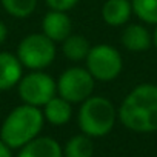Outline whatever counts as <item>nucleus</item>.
Wrapping results in <instances>:
<instances>
[{
  "label": "nucleus",
  "instance_id": "6e6552de",
  "mask_svg": "<svg viewBox=\"0 0 157 157\" xmlns=\"http://www.w3.org/2000/svg\"><path fill=\"white\" fill-rule=\"evenodd\" d=\"M42 33L54 43L63 42L72 34V20L65 11H48L42 20Z\"/></svg>",
  "mask_w": 157,
  "mask_h": 157
},
{
  "label": "nucleus",
  "instance_id": "dca6fc26",
  "mask_svg": "<svg viewBox=\"0 0 157 157\" xmlns=\"http://www.w3.org/2000/svg\"><path fill=\"white\" fill-rule=\"evenodd\" d=\"M132 14L148 25H157V0H131Z\"/></svg>",
  "mask_w": 157,
  "mask_h": 157
},
{
  "label": "nucleus",
  "instance_id": "20e7f679",
  "mask_svg": "<svg viewBox=\"0 0 157 157\" xmlns=\"http://www.w3.org/2000/svg\"><path fill=\"white\" fill-rule=\"evenodd\" d=\"M56 43L43 33H33L23 37L17 46L16 56L23 68L29 71H42L56 59Z\"/></svg>",
  "mask_w": 157,
  "mask_h": 157
},
{
  "label": "nucleus",
  "instance_id": "9d476101",
  "mask_svg": "<svg viewBox=\"0 0 157 157\" xmlns=\"http://www.w3.org/2000/svg\"><path fill=\"white\" fill-rule=\"evenodd\" d=\"M120 42L123 48L131 52H143L151 48L152 34L142 23H129L123 28Z\"/></svg>",
  "mask_w": 157,
  "mask_h": 157
},
{
  "label": "nucleus",
  "instance_id": "f03ea898",
  "mask_svg": "<svg viewBox=\"0 0 157 157\" xmlns=\"http://www.w3.org/2000/svg\"><path fill=\"white\" fill-rule=\"evenodd\" d=\"M43 123L45 117L40 108L22 103L5 117L0 126V139L11 149H20L40 134Z\"/></svg>",
  "mask_w": 157,
  "mask_h": 157
},
{
  "label": "nucleus",
  "instance_id": "a211bd4d",
  "mask_svg": "<svg viewBox=\"0 0 157 157\" xmlns=\"http://www.w3.org/2000/svg\"><path fill=\"white\" fill-rule=\"evenodd\" d=\"M45 3L49 6V10L68 13L78 3V0H45Z\"/></svg>",
  "mask_w": 157,
  "mask_h": 157
},
{
  "label": "nucleus",
  "instance_id": "0eeeda50",
  "mask_svg": "<svg viewBox=\"0 0 157 157\" xmlns=\"http://www.w3.org/2000/svg\"><path fill=\"white\" fill-rule=\"evenodd\" d=\"M96 78L86 68L71 66L65 69L57 80V94L65 100L74 103H82L93 96Z\"/></svg>",
  "mask_w": 157,
  "mask_h": 157
},
{
  "label": "nucleus",
  "instance_id": "f3484780",
  "mask_svg": "<svg viewBox=\"0 0 157 157\" xmlns=\"http://www.w3.org/2000/svg\"><path fill=\"white\" fill-rule=\"evenodd\" d=\"M0 2L10 16L17 19L29 17L37 8V0H0Z\"/></svg>",
  "mask_w": 157,
  "mask_h": 157
},
{
  "label": "nucleus",
  "instance_id": "9b49d317",
  "mask_svg": "<svg viewBox=\"0 0 157 157\" xmlns=\"http://www.w3.org/2000/svg\"><path fill=\"white\" fill-rule=\"evenodd\" d=\"M17 157H63V151L56 139L37 136L20 148Z\"/></svg>",
  "mask_w": 157,
  "mask_h": 157
},
{
  "label": "nucleus",
  "instance_id": "7ed1b4c3",
  "mask_svg": "<svg viewBox=\"0 0 157 157\" xmlns=\"http://www.w3.org/2000/svg\"><path fill=\"white\" fill-rule=\"evenodd\" d=\"M117 120L114 103L103 96H90L78 108L77 122L80 131L86 136L103 137L111 132Z\"/></svg>",
  "mask_w": 157,
  "mask_h": 157
},
{
  "label": "nucleus",
  "instance_id": "f257e3e1",
  "mask_svg": "<svg viewBox=\"0 0 157 157\" xmlns=\"http://www.w3.org/2000/svg\"><path fill=\"white\" fill-rule=\"evenodd\" d=\"M117 117L134 132L157 131V85L140 83L131 90L120 103Z\"/></svg>",
  "mask_w": 157,
  "mask_h": 157
},
{
  "label": "nucleus",
  "instance_id": "ddd939ff",
  "mask_svg": "<svg viewBox=\"0 0 157 157\" xmlns=\"http://www.w3.org/2000/svg\"><path fill=\"white\" fill-rule=\"evenodd\" d=\"M42 113L46 122H49L54 126L66 125L72 117V103L56 94L49 102H46L42 106Z\"/></svg>",
  "mask_w": 157,
  "mask_h": 157
},
{
  "label": "nucleus",
  "instance_id": "412c9836",
  "mask_svg": "<svg viewBox=\"0 0 157 157\" xmlns=\"http://www.w3.org/2000/svg\"><path fill=\"white\" fill-rule=\"evenodd\" d=\"M152 45L157 48V25H155V29H154V34H152Z\"/></svg>",
  "mask_w": 157,
  "mask_h": 157
},
{
  "label": "nucleus",
  "instance_id": "1a4fd4ad",
  "mask_svg": "<svg viewBox=\"0 0 157 157\" xmlns=\"http://www.w3.org/2000/svg\"><path fill=\"white\" fill-rule=\"evenodd\" d=\"M23 75V65L19 57L13 52L2 51L0 52V91H10Z\"/></svg>",
  "mask_w": 157,
  "mask_h": 157
},
{
  "label": "nucleus",
  "instance_id": "6ab92c4d",
  "mask_svg": "<svg viewBox=\"0 0 157 157\" xmlns=\"http://www.w3.org/2000/svg\"><path fill=\"white\" fill-rule=\"evenodd\" d=\"M0 157H13L11 154V148L0 139Z\"/></svg>",
  "mask_w": 157,
  "mask_h": 157
},
{
  "label": "nucleus",
  "instance_id": "aec40b11",
  "mask_svg": "<svg viewBox=\"0 0 157 157\" xmlns=\"http://www.w3.org/2000/svg\"><path fill=\"white\" fill-rule=\"evenodd\" d=\"M6 37H8V28H6V25L2 20H0V45L5 43Z\"/></svg>",
  "mask_w": 157,
  "mask_h": 157
},
{
  "label": "nucleus",
  "instance_id": "39448f33",
  "mask_svg": "<svg viewBox=\"0 0 157 157\" xmlns=\"http://www.w3.org/2000/svg\"><path fill=\"white\" fill-rule=\"evenodd\" d=\"M85 62H86V69L91 72V75L100 82L114 80L120 75L123 69L122 54L119 52L117 48L106 43L91 46Z\"/></svg>",
  "mask_w": 157,
  "mask_h": 157
},
{
  "label": "nucleus",
  "instance_id": "4468645a",
  "mask_svg": "<svg viewBox=\"0 0 157 157\" xmlns=\"http://www.w3.org/2000/svg\"><path fill=\"white\" fill-rule=\"evenodd\" d=\"M91 49V45L86 37L82 34H71L62 42L63 56L71 62H83Z\"/></svg>",
  "mask_w": 157,
  "mask_h": 157
},
{
  "label": "nucleus",
  "instance_id": "2eb2a0df",
  "mask_svg": "<svg viewBox=\"0 0 157 157\" xmlns=\"http://www.w3.org/2000/svg\"><path fill=\"white\" fill-rule=\"evenodd\" d=\"M93 154H94V143L91 137L83 132L69 137L63 148L65 157H93Z\"/></svg>",
  "mask_w": 157,
  "mask_h": 157
},
{
  "label": "nucleus",
  "instance_id": "f8f14e48",
  "mask_svg": "<svg viewBox=\"0 0 157 157\" xmlns=\"http://www.w3.org/2000/svg\"><path fill=\"white\" fill-rule=\"evenodd\" d=\"M132 16L131 0H106L102 6V19L108 26H123Z\"/></svg>",
  "mask_w": 157,
  "mask_h": 157
},
{
  "label": "nucleus",
  "instance_id": "423d86ee",
  "mask_svg": "<svg viewBox=\"0 0 157 157\" xmlns=\"http://www.w3.org/2000/svg\"><path fill=\"white\" fill-rule=\"evenodd\" d=\"M17 93L23 103L42 108L57 94V82L43 69L29 71L17 83Z\"/></svg>",
  "mask_w": 157,
  "mask_h": 157
}]
</instances>
